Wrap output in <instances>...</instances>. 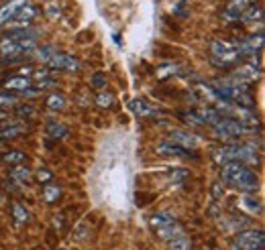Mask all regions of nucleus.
I'll return each instance as SVG.
<instances>
[{
  "label": "nucleus",
  "mask_w": 265,
  "mask_h": 250,
  "mask_svg": "<svg viewBox=\"0 0 265 250\" xmlns=\"http://www.w3.org/2000/svg\"><path fill=\"white\" fill-rule=\"evenodd\" d=\"M257 0H231L228 4H226V8H224V21H228V23H235V21H239V16L245 12V8H249L251 4H255Z\"/></svg>",
  "instance_id": "nucleus-8"
},
{
  "label": "nucleus",
  "mask_w": 265,
  "mask_h": 250,
  "mask_svg": "<svg viewBox=\"0 0 265 250\" xmlns=\"http://www.w3.org/2000/svg\"><path fill=\"white\" fill-rule=\"evenodd\" d=\"M167 244H169V250H190V240L186 238V234H182V236L169 240Z\"/></svg>",
  "instance_id": "nucleus-25"
},
{
  "label": "nucleus",
  "mask_w": 265,
  "mask_h": 250,
  "mask_svg": "<svg viewBox=\"0 0 265 250\" xmlns=\"http://www.w3.org/2000/svg\"><path fill=\"white\" fill-rule=\"evenodd\" d=\"M45 132H47V137L53 139V141H61V139L67 134V128H65V124H61L59 120H47Z\"/></svg>",
  "instance_id": "nucleus-15"
},
{
  "label": "nucleus",
  "mask_w": 265,
  "mask_h": 250,
  "mask_svg": "<svg viewBox=\"0 0 265 250\" xmlns=\"http://www.w3.org/2000/svg\"><path fill=\"white\" fill-rule=\"evenodd\" d=\"M96 104H98L100 108H110V106L114 104V96L102 92V94H98V96H96Z\"/></svg>",
  "instance_id": "nucleus-28"
},
{
  "label": "nucleus",
  "mask_w": 265,
  "mask_h": 250,
  "mask_svg": "<svg viewBox=\"0 0 265 250\" xmlns=\"http://www.w3.org/2000/svg\"><path fill=\"white\" fill-rule=\"evenodd\" d=\"M47 12H49V16H53V18L61 16V10H57V8H55V4H49V6H47Z\"/></svg>",
  "instance_id": "nucleus-34"
},
{
  "label": "nucleus",
  "mask_w": 265,
  "mask_h": 250,
  "mask_svg": "<svg viewBox=\"0 0 265 250\" xmlns=\"http://www.w3.org/2000/svg\"><path fill=\"white\" fill-rule=\"evenodd\" d=\"M165 143H171V145L182 147V149H186V150H194L198 147V139H196L192 132H182V130L169 132V137H167Z\"/></svg>",
  "instance_id": "nucleus-6"
},
{
  "label": "nucleus",
  "mask_w": 265,
  "mask_h": 250,
  "mask_svg": "<svg viewBox=\"0 0 265 250\" xmlns=\"http://www.w3.org/2000/svg\"><path fill=\"white\" fill-rule=\"evenodd\" d=\"M2 88H4V92H10V94H12V92H16V94H23V92L31 90V80H29V78L14 75V78H8V80H4Z\"/></svg>",
  "instance_id": "nucleus-9"
},
{
  "label": "nucleus",
  "mask_w": 265,
  "mask_h": 250,
  "mask_svg": "<svg viewBox=\"0 0 265 250\" xmlns=\"http://www.w3.org/2000/svg\"><path fill=\"white\" fill-rule=\"evenodd\" d=\"M259 75H261L259 65H255V63H245V65H241V67L233 73V80H235L237 84H251V82H255Z\"/></svg>",
  "instance_id": "nucleus-7"
},
{
  "label": "nucleus",
  "mask_w": 265,
  "mask_h": 250,
  "mask_svg": "<svg viewBox=\"0 0 265 250\" xmlns=\"http://www.w3.org/2000/svg\"><path fill=\"white\" fill-rule=\"evenodd\" d=\"M19 104V96L10 92H0V108H14Z\"/></svg>",
  "instance_id": "nucleus-26"
},
{
  "label": "nucleus",
  "mask_w": 265,
  "mask_h": 250,
  "mask_svg": "<svg viewBox=\"0 0 265 250\" xmlns=\"http://www.w3.org/2000/svg\"><path fill=\"white\" fill-rule=\"evenodd\" d=\"M33 53H35V57H37L39 61H45V63H47V61L51 59V55L55 53V49H53V47H43V49H35Z\"/></svg>",
  "instance_id": "nucleus-29"
},
{
  "label": "nucleus",
  "mask_w": 265,
  "mask_h": 250,
  "mask_svg": "<svg viewBox=\"0 0 265 250\" xmlns=\"http://www.w3.org/2000/svg\"><path fill=\"white\" fill-rule=\"evenodd\" d=\"M2 118H6V112H2V110H0V120H2Z\"/></svg>",
  "instance_id": "nucleus-36"
},
{
  "label": "nucleus",
  "mask_w": 265,
  "mask_h": 250,
  "mask_svg": "<svg viewBox=\"0 0 265 250\" xmlns=\"http://www.w3.org/2000/svg\"><path fill=\"white\" fill-rule=\"evenodd\" d=\"M212 130H214V134H216L218 139H235V137L247 132L235 118H226V116H222V120H220L218 124H214Z\"/></svg>",
  "instance_id": "nucleus-4"
},
{
  "label": "nucleus",
  "mask_w": 265,
  "mask_h": 250,
  "mask_svg": "<svg viewBox=\"0 0 265 250\" xmlns=\"http://www.w3.org/2000/svg\"><path fill=\"white\" fill-rule=\"evenodd\" d=\"M265 236L261 230H243L235 236L233 250H263Z\"/></svg>",
  "instance_id": "nucleus-3"
},
{
  "label": "nucleus",
  "mask_w": 265,
  "mask_h": 250,
  "mask_svg": "<svg viewBox=\"0 0 265 250\" xmlns=\"http://www.w3.org/2000/svg\"><path fill=\"white\" fill-rule=\"evenodd\" d=\"M0 147H2V141H0Z\"/></svg>",
  "instance_id": "nucleus-37"
},
{
  "label": "nucleus",
  "mask_w": 265,
  "mask_h": 250,
  "mask_svg": "<svg viewBox=\"0 0 265 250\" xmlns=\"http://www.w3.org/2000/svg\"><path fill=\"white\" fill-rule=\"evenodd\" d=\"M35 179L39 181V183H51L53 181V173L47 169V167H41V169H37V173H35Z\"/></svg>",
  "instance_id": "nucleus-27"
},
{
  "label": "nucleus",
  "mask_w": 265,
  "mask_h": 250,
  "mask_svg": "<svg viewBox=\"0 0 265 250\" xmlns=\"http://www.w3.org/2000/svg\"><path fill=\"white\" fill-rule=\"evenodd\" d=\"M2 161L6 165H21V163H25V152H21V150H8V152L2 155Z\"/></svg>",
  "instance_id": "nucleus-21"
},
{
  "label": "nucleus",
  "mask_w": 265,
  "mask_h": 250,
  "mask_svg": "<svg viewBox=\"0 0 265 250\" xmlns=\"http://www.w3.org/2000/svg\"><path fill=\"white\" fill-rule=\"evenodd\" d=\"M27 4V0H8L4 6H0V25H6L12 21V16Z\"/></svg>",
  "instance_id": "nucleus-10"
},
{
  "label": "nucleus",
  "mask_w": 265,
  "mask_h": 250,
  "mask_svg": "<svg viewBox=\"0 0 265 250\" xmlns=\"http://www.w3.org/2000/svg\"><path fill=\"white\" fill-rule=\"evenodd\" d=\"M19 73H21V78H29V75L33 73V67H21Z\"/></svg>",
  "instance_id": "nucleus-35"
},
{
  "label": "nucleus",
  "mask_w": 265,
  "mask_h": 250,
  "mask_svg": "<svg viewBox=\"0 0 265 250\" xmlns=\"http://www.w3.org/2000/svg\"><path fill=\"white\" fill-rule=\"evenodd\" d=\"M171 222H175V218L171 216V214H167V211H161V214H155L153 218H151V228H153V232H157L161 228H165V226H169Z\"/></svg>",
  "instance_id": "nucleus-17"
},
{
  "label": "nucleus",
  "mask_w": 265,
  "mask_h": 250,
  "mask_svg": "<svg viewBox=\"0 0 265 250\" xmlns=\"http://www.w3.org/2000/svg\"><path fill=\"white\" fill-rule=\"evenodd\" d=\"M155 152L161 155V157H190L192 155L190 150L182 149V147H175L171 143H159L157 147H155Z\"/></svg>",
  "instance_id": "nucleus-11"
},
{
  "label": "nucleus",
  "mask_w": 265,
  "mask_h": 250,
  "mask_svg": "<svg viewBox=\"0 0 265 250\" xmlns=\"http://www.w3.org/2000/svg\"><path fill=\"white\" fill-rule=\"evenodd\" d=\"M45 104H47V108H49V110L59 112V110H63V108H65V98H63V96H59V94H53V96H49V98L45 100Z\"/></svg>",
  "instance_id": "nucleus-24"
},
{
  "label": "nucleus",
  "mask_w": 265,
  "mask_h": 250,
  "mask_svg": "<svg viewBox=\"0 0 265 250\" xmlns=\"http://www.w3.org/2000/svg\"><path fill=\"white\" fill-rule=\"evenodd\" d=\"M47 67L49 69H61V71H78L80 69V63L72 55H65V53L55 51L51 55V59L47 61Z\"/></svg>",
  "instance_id": "nucleus-5"
},
{
  "label": "nucleus",
  "mask_w": 265,
  "mask_h": 250,
  "mask_svg": "<svg viewBox=\"0 0 265 250\" xmlns=\"http://www.w3.org/2000/svg\"><path fill=\"white\" fill-rule=\"evenodd\" d=\"M239 205H241L243 209H247L249 214H259V211H261V203H259V200L249 198V196L241 198V200H239Z\"/></svg>",
  "instance_id": "nucleus-20"
},
{
  "label": "nucleus",
  "mask_w": 265,
  "mask_h": 250,
  "mask_svg": "<svg viewBox=\"0 0 265 250\" xmlns=\"http://www.w3.org/2000/svg\"><path fill=\"white\" fill-rule=\"evenodd\" d=\"M239 21L241 23H245V25H251V23H261L263 21V10H261V6L255 2V4H251L249 8H245V12L239 16Z\"/></svg>",
  "instance_id": "nucleus-13"
},
{
  "label": "nucleus",
  "mask_w": 265,
  "mask_h": 250,
  "mask_svg": "<svg viewBox=\"0 0 265 250\" xmlns=\"http://www.w3.org/2000/svg\"><path fill=\"white\" fill-rule=\"evenodd\" d=\"M12 218L16 224H27L29 222V211L21 203H12Z\"/></svg>",
  "instance_id": "nucleus-23"
},
{
  "label": "nucleus",
  "mask_w": 265,
  "mask_h": 250,
  "mask_svg": "<svg viewBox=\"0 0 265 250\" xmlns=\"http://www.w3.org/2000/svg\"><path fill=\"white\" fill-rule=\"evenodd\" d=\"M237 57H239V53H237V47L233 43H226V41H220V39L210 43L212 63L222 67V65H231L233 61H237Z\"/></svg>",
  "instance_id": "nucleus-2"
},
{
  "label": "nucleus",
  "mask_w": 265,
  "mask_h": 250,
  "mask_svg": "<svg viewBox=\"0 0 265 250\" xmlns=\"http://www.w3.org/2000/svg\"><path fill=\"white\" fill-rule=\"evenodd\" d=\"M131 108H133V112L139 116V118H151V116H155L157 114V110L155 108H151L147 102H141V100H135L131 104Z\"/></svg>",
  "instance_id": "nucleus-16"
},
{
  "label": "nucleus",
  "mask_w": 265,
  "mask_h": 250,
  "mask_svg": "<svg viewBox=\"0 0 265 250\" xmlns=\"http://www.w3.org/2000/svg\"><path fill=\"white\" fill-rule=\"evenodd\" d=\"M37 14V8L35 6H31V4H25L14 16H12V23L14 25H19V27H27L31 21H33V16Z\"/></svg>",
  "instance_id": "nucleus-12"
},
{
  "label": "nucleus",
  "mask_w": 265,
  "mask_h": 250,
  "mask_svg": "<svg viewBox=\"0 0 265 250\" xmlns=\"http://www.w3.org/2000/svg\"><path fill=\"white\" fill-rule=\"evenodd\" d=\"M161 240H165V242H169V240H173V238H178V236H182L184 234V228L178 224V220L175 222H171L169 226H165V228H161L155 232Z\"/></svg>",
  "instance_id": "nucleus-14"
},
{
  "label": "nucleus",
  "mask_w": 265,
  "mask_h": 250,
  "mask_svg": "<svg viewBox=\"0 0 265 250\" xmlns=\"http://www.w3.org/2000/svg\"><path fill=\"white\" fill-rule=\"evenodd\" d=\"M53 84H55L53 80H47V78H45V80H41V82H37V84H35V90H37V92H41V90L49 88V86H53Z\"/></svg>",
  "instance_id": "nucleus-31"
},
{
  "label": "nucleus",
  "mask_w": 265,
  "mask_h": 250,
  "mask_svg": "<svg viewBox=\"0 0 265 250\" xmlns=\"http://www.w3.org/2000/svg\"><path fill=\"white\" fill-rule=\"evenodd\" d=\"M10 179H14V181H19V183H29V181L33 179V175H31V171H29L27 167L16 165V167L10 171Z\"/></svg>",
  "instance_id": "nucleus-19"
},
{
  "label": "nucleus",
  "mask_w": 265,
  "mask_h": 250,
  "mask_svg": "<svg viewBox=\"0 0 265 250\" xmlns=\"http://www.w3.org/2000/svg\"><path fill=\"white\" fill-rule=\"evenodd\" d=\"M19 114H23V116H33L35 110H33L31 106H21V108H19Z\"/></svg>",
  "instance_id": "nucleus-33"
},
{
  "label": "nucleus",
  "mask_w": 265,
  "mask_h": 250,
  "mask_svg": "<svg viewBox=\"0 0 265 250\" xmlns=\"http://www.w3.org/2000/svg\"><path fill=\"white\" fill-rule=\"evenodd\" d=\"M59 196H61V187L55 185L53 181L43 185V200L47 201V203H55V201L59 200Z\"/></svg>",
  "instance_id": "nucleus-18"
},
{
  "label": "nucleus",
  "mask_w": 265,
  "mask_h": 250,
  "mask_svg": "<svg viewBox=\"0 0 265 250\" xmlns=\"http://www.w3.org/2000/svg\"><path fill=\"white\" fill-rule=\"evenodd\" d=\"M220 177H222L224 183H228V185H233L235 189H241V191H255L257 185H259L257 175L247 165H243L239 161L222 165Z\"/></svg>",
  "instance_id": "nucleus-1"
},
{
  "label": "nucleus",
  "mask_w": 265,
  "mask_h": 250,
  "mask_svg": "<svg viewBox=\"0 0 265 250\" xmlns=\"http://www.w3.org/2000/svg\"><path fill=\"white\" fill-rule=\"evenodd\" d=\"M25 130H27L25 126H21V124H12V126H8V128L0 130V141H8V139H14V137L23 134Z\"/></svg>",
  "instance_id": "nucleus-22"
},
{
  "label": "nucleus",
  "mask_w": 265,
  "mask_h": 250,
  "mask_svg": "<svg viewBox=\"0 0 265 250\" xmlns=\"http://www.w3.org/2000/svg\"><path fill=\"white\" fill-rule=\"evenodd\" d=\"M104 86H106L104 73H96V75L92 78V88H104Z\"/></svg>",
  "instance_id": "nucleus-30"
},
{
  "label": "nucleus",
  "mask_w": 265,
  "mask_h": 250,
  "mask_svg": "<svg viewBox=\"0 0 265 250\" xmlns=\"http://www.w3.org/2000/svg\"><path fill=\"white\" fill-rule=\"evenodd\" d=\"M31 75H33L35 80H39V82H41V80H45V78L49 75V71H47V69H41V71H33Z\"/></svg>",
  "instance_id": "nucleus-32"
}]
</instances>
